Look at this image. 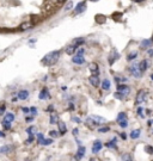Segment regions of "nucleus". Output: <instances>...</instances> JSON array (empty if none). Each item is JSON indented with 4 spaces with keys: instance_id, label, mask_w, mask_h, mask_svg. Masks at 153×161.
<instances>
[{
    "instance_id": "1",
    "label": "nucleus",
    "mask_w": 153,
    "mask_h": 161,
    "mask_svg": "<svg viewBox=\"0 0 153 161\" xmlns=\"http://www.w3.org/2000/svg\"><path fill=\"white\" fill-rule=\"evenodd\" d=\"M60 55H61V50H54V52H50L48 53L42 60H41V63L46 67H49V66H54L59 59H60Z\"/></svg>"
},
{
    "instance_id": "2",
    "label": "nucleus",
    "mask_w": 153,
    "mask_h": 161,
    "mask_svg": "<svg viewBox=\"0 0 153 161\" xmlns=\"http://www.w3.org/2000/svg\"><path fill=\"white\" fill-rule=\"evenodd\" d=\"M147 90L145 89H141L139 90L138 93H136V97H135V105L136 106H140V104H142L145 100H146V97H147Z\"/></svg>"
},
{
    "instance_id": "3",
    "label": "nucleus",
    "mask_w": 153,
    "mask_h": 161,
    "mask_svg": "<svg viewBox=\"0 0 153 161\" xmlns=\"http://www.w3.org/2000/svg\"><path fill=\"white\" fill-rule=\"evenodd\" d=\"M129 72L132 73V75L134 77V78H136V79H139V78H141L142 77V72H141V69H140V67H139V63H136V62H134V63H132L131 66H129Z\"/></svg>"
},
{
    "instance_id": "4",
    "label": "nucleus",
    "mask_w": 153,
    "mask_h": 161,
    "mask_svg": "<svg viewBox=\"0 0 153 161\" xmlns=\"http://www.w3.org/2000/svg\"><path fill=\"white\" fill-rule=\"evenodd\" d=\"M116 91L121 92L122 94H124V95L127 97V95H129V93H131V87H129V85L120 84V85L116 86Z\"/></svg>"
},
{
    "instance_id": "5",
    "label": "nucleus",
    "mask_w": 153,
    "mask_h": 161,
    "mask_svg": "<svg viewBox=\"0 0 153 161\" xmlns=\"http://www.w3.org/2000/svg\"><path fill=\"white\" fill-rule=\"evenodd\" d=\"M85 154H86V148H85L84 146L78 147V151H76V153H75V155H74L75 161H81L83 158L85 156Z\"/></svg>"
},
{
    "instance_id": "6",
    "label": "nucleus",
    "mask_w": 153,
    "mask_h": 161,
    "mask_svg": "<svg viewBox=\"0 0 153 161\" xmlns=\"http://www.w3.org/2000/svg\"><path fill=\"white\" fill-rule=\"evenodd\" d=\"M121 56H120V54L115 50V49H112L111 50V53L109 54V57H108V62H109V65L111 66V65H114L115 63V61L116 60H119Z\"/></svg>"
},
{
    "instance_id": "7",
    "label": "nucleus",
    "mask_w": 153,
    "mask_h": 161,
    "mask_svg": "<svg viewBox=\"0 0 153 161\" xmlns=\"http://www.w3.org/2000/svg\"><path fill=\"white\" fill-rule=\"evenodd\" d=\"M102 148H103V143H102L100 140H95V142L92 143V153L93 154H98Z\"/></svg>"
},
{
    "instance_id": "8",
    "label": "nucleus",
    "mask_w": 153,
    "mask_h": 161,
    "mask_svg": "<svg viewBox=\"0 0 153 161\" xmlns=\"http://www.w3.org/2000/svg\"><path fill=\"white\" fill-rule=\"evenodd\" d=\"M15 151V146L13 144H5L0 147V154H10Z\"/></svg>"
},
{
    "instance_id": "9",
    "label": "nucleus",
    "mask_w": 153,
    "mask_h": 161,
    "mask_svg": "<svg viewBox=\"0 0 153 161\" xmlns=\"http://www.w3.org/2000/svg\"><path fill=\"white\" fill-rule=\"evenodd\" d=\"M117 137H112L111 140H109L107 143H105V147L108 149H117Z\"/></svg>"
},
{
    "instance_id": "10",
    "label": "nucleus",
    "mask_w": 153,
    "mask_h": 161,
    "mask_svg": "<svg viewBox=\"0 0 153 161\" xmlns=\"http://www.w3.org/2000/svg\"><path fill=\"white\" fill-rule=\"evenodd\" d=\"M38 98L41 99V100H46V99H50V93L48 91L47 87H43L40 92V94H38Z\"/></svg>"
},
{
    "instance_id": "11",
    "label": "nucleus",
    "mask_w": 153,
    "mask_h": 161,
    "mask_svg": "<svg viewBox=\"0 0 153 161\" xmlns=\"http://www.w3.org/2000/svg\"><path fill=\"white\" fill-rule=\"evenodd\" d=\"M86 10V3L85 1H81V3H79L78 5L75 6V8H74V15H79V13H81V12H84Z\"/></svg>"
},
{
    "instance_id": "12",
    "label": "nucleus",
    "mask_w": 153,
    "mask_h": 161,
    "mask_svg": "<svg viewBox=\"0 0 153 161\" xmlns=\"http://www.w3.org/2000/svg\"><path fill=\"white\" fill-rule=\"evenodd\" d=\"M88 82H90V85L92 86V87H98L99 86V77L98 75H90V78H88Z\"/></svg>"
},
{
    "instance_id": "13",
    "label": "nucleus",
    "mask_w": 153,
    "mask_h": 161,
    "mask_svg": "<svg viewBox=\"0 0 153 161\" xmlns=\"http://www.w3.org/2000/svg\"><path fill=\"white\" fill-rule=\"evenodd\" d=\"M58 125H59V132H60V136L62 135H66L67 134V125H66V123L65 122H59L58 123Z\"/></svg>"
},
{
    "instance_id": "14",
    "label": "nucleus",
    "mask_w": 153,
    "mask_h": 161,
    "mask_svg": "<svg viewBox=\"0 0 153 161\" xmlns=\"http://www.w3.org/2000/svg\"><path fill=\"white\" fill-rule=\"evenodd\" d=\"M29 91L28 90H20L18 93H17V97L18 99H20V100H27V99L29 98Z\"/></svg>"
},
{
    "instance_id": "15",
    "label": "nucleus",
    "mask_w": 153,
    "mask_h": 161,
    "mask_svg": "<svg viewBox=\"0 0 153 161\" xmlns=\"http://www.w3.org/2000/svg\"><path fill=\"white\" fill-rule=\"evenodd\" d=\"M90 117H91V118H92V119L97 123L98 125H103L104 123L107 122V119H105L104 117H100V116H97V115H91Z\"/></svg>"
},
{
    "instance_id": "16",
    "label": "nucleus",
    "mask_w": 153,
    "mask_h": 161,
    "mask_svg": "<svg viewBox=\"0 0 153 161\" xmlns=\"http://www.w3.org/2000/svg\"><path fill=\"white\" fill-rule=\"evenodd\" d=\"M60 122V118H59V116L55 114V112H52L50 114V116H49V124H58V123Z\"/></svg>"
},
{
    "instance_id": "17",
    "label": "nucleus",
    "mask_w": 153,
    "mask_h": 161,
    "mask_svg": "<svg viewBox=\"0 0 153 161\" xmlns=\"http://www.w3.org/2000/svg\"><path fill=\"white\" fill-rule=\"evenodd\" d=\"M85 124H86L87 128H90V129H95L96 127H98V124H97V123H96L91 117H87V118H86Z\"/></svg>"
},
{
    "instance_id": "18",
    "label": "nucleus",
    "mask_w": 153,
    "mask_h": 161,
    "mask_svg": "<svg viewBox=\"0 0 153 161\" xmlns=\"http://www.w3.org/2000/svg\"><path fill=\"white\" fill-rule=\"evenodd\" d=\"M84 42H85V38H84V37H76V38L72 40L71 44H72V45H75V47H78V48H80L81 44H83Z\"/></svg>"
},
{
    "instance_id": "19",
    "label": "nucleus",
    "mask_w": 153,
    "mask_h": 161,
    "mask_svg": "<svg viewBox=\"0 0 153 161\" xmlns=\"http://www.w3.org/2000/svg\"><path fill=\"white\" fill-rule=\"evenodd\" d=\"M78 47H75V45H72V44H69L68 47H66V49H65V53L67 54V55H69V56H72L76 50H78Z\"/></svg>"
},
{
    "instance_id": "20",
    "label": "nucleus",
    "mask_w": 153,
    "mask_h": 161,
    "mask_svg": "<svg viewBox=\"0 0 153 161\" xmlns=\"http://www.w3.org/2000/svg\"><path fill=\"white\" fill-rule=\"evenodd\" d=\"M72 62L75 63V65H84L85 63V59H84V56L75 55V56L72 57Z\"/></svg>"
},
{
    "instance_id": "21",
    "label": "nucleus",
    "mask_w": 153,
    "mask_h": 161,
    "mask_svg": "<svg viewBox=\"0 0 153 161\" xmlns=\"http://www.w3.org/2000/svg\"><path fill=\"white\" fill-rule=\"evenodd\" d=\"M139 67H140V69H141L142 73H145L147 70V68L149 67V62L145 59V60H142V61H140V62H139Z\"/></svg>"
},
{
    "instance_id": "22",
    "label": "nucleus",
    "mask_w": 153,
    "mask_h": 161,
    "mask_svg": "<svg viewBox=\"0 0 153 161\" xmlns=\"http://www.w3.org/2000/svg\"><path fill=\"white\" fill-rule=\"evenodd\" d=\"M100 87L103 89L104 91H109L111 89V81L109 79H104L103 81H102V84H100Z\"/></svg>"
},
{
    "instance_id": "23",
    "label": "nucleus",
    "mask_w": 153,
    "mask_h": 161,
    "mask_svg": "<svg viewBox=\"0 0 153 161\" xmlns=\"http://www.w3.org/2000/svg\"><path fill=\"white\" fill-rule=\"evenodd\" d=\"M88 69H90V72L93 74V75H98V72H99V67L97 63L95 62H91L90 66H88Z\"/></svg>"
},
{
    "instance_id": "24",
    "label": "nucleus",
    "mask_w": 153,
    "mask_h": 161,
    "mask_svg": "<svg viewBox=\"0 0 153 161\" xmlns=\"http://www.w3.org/2000/svg\"><path fill=\"white\" fill-rule=\"evenodd\" d=\"M152 44H153L152 40H142L141 43H140V47H141V49H149Z\"/></svg>"
},
{
    "instance_id": "25",
    "label": "nucleus",
    "mask_w": 153,
    "mask_h": 161,
    "mask_svg": "<svg viewBox=\"0 0 153 161\" xmlns=\"http://www.w3.org/2000/svg\"><path fill=\"white\" fill-rule=\"evenodd\" d=\"M140 136H141V130H140V129H134V130L129 134V137H131L132 140H138Z\"/></svg>"
},
{
    "instance_id": "26",
    "label": "nucleus",
    "mask_w": 153,
    "mask_h": 161,
    "mask_svg": "<svg viewBox=\"0 0 153 161\" xmlns=\"http://www.w3.org/2000/svg\"><path fill=\"white\" fill-rule=\"evenodd\" d=\"M15 118H16V116H15V114H13V112H6V114L4 115V121L11 122V123L15 121Z\"/></svg>"
},
{
    "instance_id": "27",
    "label": "nucleus",
    "mask_w": 153,
    "mask_h": 161,
    "mask_svg": "<svg viewBox=\"0 0 153 161\" xmlns=\"http://www.w3.org/2000/svg\"><path fill=\"white\" fill-rule=\"evenodd\" d=\"M1 127H3V129H4L5 131H7V130H10V129L12 128V124H11V122H7V121H4V119H3Z\"/></svg>"
},
{
    "instance_id": "28",
    "label": "nucleus",
    "mask_w": 153,
    "mask_h": 161,
    "mask_svg": "<svg viewBox=\"0 0 153 161\" xmlns=\"http://www.w3.org/2000/svg\"><path fill=\"white\" fill-rule=\"evenodd\" d=\"M25 132H27L28 135H35V134L37 132V128H36L35 125H30L29 128H27Z\"/></svg>"
},
{
    "instance_id": "29",
    "label": "nucleus",
    "mask_w": 153,
    "mask_h": 161,
    "mask_svg": "<svg viewBox=\"0 0 153 161\" xmlns=\"http://www.w3.org/2000/svg\"><path fill=\"white\" fill-rule=\"evenodd\" d=\"M105 20H107V18H105V16H103V15H97V16H96V22H97L98 24H104Z\"/></svg>"
},
{
    "instance_id": "30",
    "label": "nucleus",
    "mask_w": 153,
    "mask_h": 161,
    "mask_svg": "<svg viewBox=\"0 0 153 161\" xmlns=\"http://www.w3.org/2000/svg\"><path fill=\"white\" fill-rule=\"evenodd\" d=\"M97 131H98L99 134H107V132H109V131H110V127H104V125H100V127L97 129Z\"/></svg>"
},
{
    "instance_id": "31",
    "label": "nucleus",
    "mask_w": 153,
    "mask_h": 161,
    "mask_svg": "<svg viewBox=\"0 0 153 161\" xmlns=\"http://www.w3.org/2000/svg\"><path fill=\"white\" fill-rule=\"evenodd\" d=\"M138 55H139V53L136 50H134V52H132V53L128 54V56H127V60H128V61H133V60H135L138 57Z\"/></svg>"
},
{
    "instance_id": "32",
    "label": "nucleus",
    "mask_w": 153,
    "mask_h": 161,
    "mask_svg": "<svg viewBox=\"0 0 153 161\" xmlns=\"http://www.w3.org/2000/svg\"><path fill=\"white\" fill-rule=\"evenodd\" d=\"M126 119H128V117H127V114L126 112H120L117 115V118H116V122H121V121H126Z\"/></svg>"
},
{
    "instance_id": "33",
    "label": "nucleus",
    "mask_w": 153,
    "mask_h": 161,
    "mask_svg": "<svg viewBox=\"0 0 153 161\" xmlns=\"http://www.w3.org/2000/svg\"><path fill=\"white\" fill-rule=\"evenodd\" d=\"M30 28H32V23L31 22H25L20 25V30H28Z\"/></svg>"
},
{
    "instance_id": "34",
    "label": "nucleus",
    "mask_w": 153,
    "mask_h": 161,
    "mask_svg": "<svg viewBox=\"0 0 153 161\" xmlns=\"http://www.w3.org/2000/svg\"><path fill=\"white\" fill-rule=\"evenodd\" d=\"M49 136L52 139H58V137H60V132H59V130H49Z\"/></svg>"
},
{
    "instance_id": "35",
    "label": "nucleus",
    "mask_w": 153,
    "mask_h": 161,
    "mask_svg": "<svg viewBox=\"0 0 153 161\" xmlns=\"http://www.w3.org/2000/svg\"><path fill=\"white\" fill-rule=\"evenodd\" d=\"M6 114V103L0 102V116H3Z\"/></svg>"
},
{
    "instance_id": "36",
    "label": "nucleus",
    "mask_w": 153,
    "mask_h": 161,
    "mask_svg": "<svg viewBox=\"0 0 153 161\" xmlns=\"http://www.w3.org/2000/svg\"><path fill=\"white\" fill-rule=\"evenodd\" d=\"M121 161H132V156L129 153H123L121 155Z\"/></svg>"
},
{
    "instance_id": "37",
    "label": "nucleus",
    "mask_w": 153,
    "mask_h": 161,
    "mask_svg": "<svg viewBox=\"0 0 153 161\" xmlns=\"http://www.w3.org/2000/svg\"><path fill=\"white\" fill-rule=\"evenodd\" d=\"M117 124L120 125V128H122V129H126V128H128L129 123H128V119H126V121H121V122H119Z\"/></svg>"
},
{
    "instance_id": "38",
    "label": "nucleus",
    "mask_w": 153,
    "mask_h": 161,
    "mask_svg": "<svg viewBox=\"0 0 153 161\" xmlns=\"http://www.w3.org/2000/svg\"><path fill=\"white\" fill-rule=\"evenodd\" d=\"M44 139H46V137H44V135H43L42 132H38V134H37V143H38V144L42 146V142L44 141Z\"/></svg>"
},
{
    "instance_id": "39",
    "label": "nucleus",
    "mask_w": 153,
    "mask_h": 161,
    "mask_svg": "<svg viewBox=\"0 0 153 161\" xmlns=\"http://www.w3.org/2000/svg\"><path fill=\"white\" fill-rule=\"evenodd\" d=\"M114 97L116 98V99H119V100H123V99L126 98V95H124V94H122V93H121V92H119V91H116V92L114 93Z\"/></svg>"
},
{
    "instance_id": "40",
    "label": "nucleus",
    "mask_w": 153,
    "mask_h": 161,
    "mask_svg": "<svg viewBox=\"0 0 153 161\" xmlns=\"http://www.w3.org/2000/svg\"><path fill=\"white\" fill-rule=\"evenodd\" d=\"M136 114H138V116H140L141 118H145V115H144V109H142V106H138Z\"/></svg>"
},
{
    "instance_id": "41",
    "label": "nucleus",
    "mask_w": 153,
    "mask_h": 161,
    "mask_svg": "<svg viewBox=\"0 0 153 161\" xmlns=\"http://www.w3.org/2000/svg\"><path fill=\"white\" fill-rule=\"evenodd\" d=\"M34 141H35V135H29V137L25 140L24 142H25V144H31Z\"/></svg>"
},
{
    "instance_id": "42",
    "label": "nucleus",
    "mask_w": 153,
    "mask_h": 161,
    "mask_svg": "<svg viewBox=\"0 0 153 161\" xmlns=\"http://www.w3.org/2000/svg\"><path fill=\"white\" fill-rule=\"evenodd\" d=\"M53 142H54V139H52V137H50V139H44V141L42 142V146H50Z\"/></svg>"
},
{
    "instance_id": "43",
    "label": "nucleus",
    "mask_w": 153,
    "mask_h": 161,
    "mask_svg": "<svg viewBox=\"0 0 153 161\" xmlns=\"http://www.w3.org/2000/svg\"><path fill=\"white\" fill-rule=\"evenodd\" d=\"M115 81L117 82V85H120L121 82L127 81V78H122V77H115Z\"/></svg>"
},
{
    "instance_id": "44",
    "label": "nucleus",
    "mask_w": 153,
    "mask_h": 161,
    "mask_svg": "<svg viewBox=\"0 0 153 161\" xmlns=\"http://www.w3.org/2000/svg\"><path fill=\"white\" fill-rule=\"evenodd\" d=\"M37 107H35V106H32V107H30V115L31 116H34V117H36L37 116Z\"/></svg>"
},
{
    "instance_id": "45",
    "label": "nucleus",
    "mask_w": 153,
    "mask_h": 161,
    "mask_svg": "<svg viewBox=\"0 0 153 161\" xmlns=\"http://www.w3.org/2000/svg\"><path fill=\"white\" fill-rule=\"evenodd\" d=\"M145 152H146L147 154L152 155V154H153V147H152V146H146V147H145Z\"/></svg>"
},
{
    "instance_id": "46",
    "label": "nucleus",
    "mask_w": 153,
    "mask_h": 161,
    "mask_svg": "<svg viewBox=\"0 0 153 161\" xmlns=\"http://www.w3.org/2000/svg\"><path fill=\"white\" fill-rule=\"evenodd\" d=\"M71 121L74 122V123H76V124H80V123H81V119L79 117H76V116H72L71 117Z\"/></svg>"
},
{
    "instance_id": "47",
    "label": "nucleus",
    "mask_w": 153,
    "mask_h": 161,
    "mask_svg": "<svg viewBox=\"0 0 153 161\" xmlns=\"http://www.w3.org/2000/svg\"><path fill=\"white\" fill-rule=\"evenodd\" d=\"M84 53H85L84 48H79L78 50H76V55H78V56H84Z\"/></svg>"
},
{
    "instance_id": "48",
    "label": "nucleus",
    "mask_w": 153,
    "mask_h": 161,
    "mask_svg": "<svg viewBox=\"0 0 153 161\" xmlns=\"http://www.w3.org/2000/svg\"><path fill=\"white\" fill-rule=\"evenodd\" d=\"M72 134H73L74 137L76 139V137H78V135H79V129H78V128H74V129L72 130Z\"/></svg>"
},
{
    "instance_id": "49",
    "label": "nucleus",
    "mask_w": 153,
    "mask_h": 161,
    "mask_svg": "<svg viewBox=\"0 0 153 161\" xmlns=\"http://www.w3.org/2000/svg\"><path fill=\"white\" fill-rule=\"evenodd\" d=\"M22 111H23V114H25V115H28V114H30V107H22Z\"/></svg>"
},
{
    "instance_id": "50",
    "label": "nucleus",
    "mask_w": 153,
    "mask_h": 161,
    "mask_svg": "<svg viewBox=\"0 0 153 161\" xmlns=\"http://www.w3.org/2000/svg\"><path fill=\"white\" fill-rule=\"evenodd\" d=\"M34 119H35V117H34V116H31V117H25V122H27V123L34 122Z\"/></svg>"
},
{
    "instance_id": "51",
    "label": "nucleus",
    "mask_w": 153,
    "mask_h": 161,
    "mask_svg": "<svg viewBox=\"0 0 153 161\" xmlns=\"http://www.w3.org/2000/svg\"><path fill=\"white\" fill-rule=\"evenodd\" d=\"M71 7H73V3H72V1H69V3L66 5L65 10H66V11H68V10H71Z\"/></svg>"
},
{
    "instance_id": "52",
    "label": "nucleus",
    "mask_w": 153,
    "mask_h": 161,
    "mask_svg": "<svg viewBox=\"0 0 153 161\" xmlns=\"http://www.w3.org/2000/svg\"><path fill=\"white\" fill-rule=\"evenodd\" d=\"M119 135H120V137H121V139H122V140H124V141H126V140H127V135H126V134H124V132H121V134H120V132H119Z\"/></svg>"
},
{
    "instance_id": "53",
    "label": "nucleus",
    "mask_w": 153,
    "mask_h": 161,
    "mask_svg": "<svg viewBox=\"0 0 153 161\" xmlns=\"http://www.w3.org/2000/svg\"><path fill=\"white\" fill-rule=\"evenodd\" d=\"M147 54H148V56H149V57H152V56H153V49H152V48L147 49Z\"/></svg>"
},
{
    "instance_id": "54",
    "label": "nucleus",
    "mask_w": 153,
    "mask_h": 161,
    "mask_svg": "<svg viewBox=\"0 0 153 161\" xmlns=\"http://www.w3.org/2000/svg\"><path fill=\"white\" fill-rule=\"evenodd\" d=\"M47 111H50V114L53 112V111H54V106H53V104H52V105H49V106L47 107Z\"/></svg>"
},
{
    "instance_id": "55",
    "label": "nucleus",
    "mask_w": 153,
    "mask_h": 161,
    "mask_svg": "<svg viewBox=\"0 0 153 161\" xmlns=\"http://www.w3.org/2000/svg\"><path fill=\"white\" fill-rule=\"evenodd\" d=\"M153 125V119H148L147 121V127H152Z\"/></svg>"
},
{
    "instance_id": "56",
    "label": "nucleus",
    "mask_w": 153,
    "mask_h": 161,
    "mask_svg": "<svg viewBox=\"0 0 153 161\" xmlns=\"http://www.w3.org/2000/svg\"><path fill=\"white\" fill-rule=\"evenodd\" d=\"M5 136H6V134H5L4 131H1V130H0V139H4Z\"/></svg>"
},
{
    "instance_id": "57",
    "label": "nucleus",
    "mask_w": 153,
    "mask_h": 161,
    "mask_svg": "<svg viewBox=\"0 0 153 161\" xmlns=\"http://www.w3.org/2000/svg\"><path fill=\"white\" fill-rule=\"evenodd\" d=\"M69 110H74V105H73V103H69V107H68Z\"/></svg>"
},
{
    "instance_id": "58",
    "label": "nucleus",
    "mask_w": 153,
    "mask_h": 161,
    "mask_svg": "<svg viewBox=\"0 0 153 161\" xmlns=\"http://www.w3.org/2000/svg\"><path fill=\"white\" fill-rule=\"evenodd\" d=\"M17 100H18V97H13V98H12V103H15Z\"/></svg>"
},
{
    "instance_id": "59",
    "label": "nucleus",
    "mask_w": 153,
    "mask_h": 161,
    "mask_svg": "<svg viewBox=\"0 0 153 161\" xmlns=\"http://www.w3.org/2000/svg\"><path fill=\"white\" fill-rule=\"evenodd\" d=\"M35 42H36V40H30V41H29L30 44H31V43H35Z\"/></svg>"
},
{
    "instance_id": "60",
    "label": "nucleus",
    "mask_w": 153,
    "mask_h": 161,
    "mask_svg": "<svg viewBox=\"0 0 153 161\" xmlns=\"http://www.w3.org/2000/svg\"><path fill=\"white\" fill-rule=\"evenodd\" d=\"M58 1H59V3H65L66 0H58Z\"/></svg>"
},
{
    "instance_id": "61",
    "label": "nucleus",
    "mask_w": 153,
    "mask_h": 161,
    "mask_svg": "<svg viewBox=\"0 0 153 161\" xmlns=\"http://www.w3.org/2000/svg\"><path fill=\"white\" fill-rule=\"evenodd\" d=\"M149 77H151V80H153V73L151 74V75H149Z\"/></svg>"
},
{
    "instance_id": "62",
    "label": "nucleus",
    "mask_w": 153,
    "mask_h": 161,
    "mask_svg": "<svg viewBox=\"0 0 153 161\" xmlns=\"http://www.w3.org/2000/svg\"><path fill=\"white\" fill-rule=\"evenodd\" d=\"M135 1H138V3H139V1H144V0H135Z\"/></svg>"
},
{
    "instance_id": "63",
    "label": "nucleus",
    "mask_w": 153,
    "mask_h": 161,
    "mask_svg": "<svg viewBox=\"0 0 153 161\" xmlns=\"http://www.w3.org/2000/svg\"><path fill=\"white\" fill-rule=\"evenodd\" d=\"M90 1H98V0H90Z\"/></svg>"
},
{
    "instance_id": "64",
    "label": "nucleus",
    "mask_w": 153,
    "mask_h": 161,
    "mask_svg": "<svg viewBox=\"0 0 153 161\" xmlns=\"http://www.w3.org/2000/svg\"><path fill=\"white\" fill-rule=\"evenodd\" d=\"M24 161H32V160H24Z\"/></svg>"
}]
</instances>
